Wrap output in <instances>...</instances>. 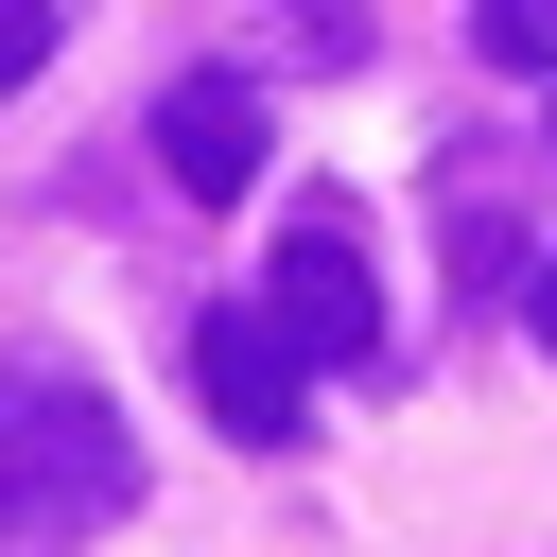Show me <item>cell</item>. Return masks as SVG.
<instances>
[{
	"label": "cell",
	"mask_w": 557,
	"mask_h": 557,
	"mask_svg": "<svg viewBox=\"0 0 557 557\" xmlns=\"http://www.w3.org/2000/svg\"><path fill=\"white\" fill-rule=\"evenodd\" d=\"M540 157H557V139H540Z\"/></svg>",
	"instance_id": "cell-9"
},
{
	"label": "cell",
	"mask_w": 557,
	"mask_h": 557,
	"mask_svg": "<svg viewBox=\"0 0 557 557\" xmlns=\"http://www.w3.org/2000/svg\"><path fill=\"white\" fill-rule=\"evenodd\" d=\"M52 35H70V0H0V104L52 70Z\"/></svg>",
	"instance_id": "cell-7"
},
{
	"label": "cell",
	"mask_w": 557,
	"mask_h": 557,
	"mask_svg": "<svg viewBox=\"0 0 557 557\" xmlns=\"http://www.w3.org/2000/svg\"><path fill=\"white\" fill-rule=\"evenodd\" d=\"M470 52L487 70H557V0H470Z\"/></svg>",
	"instance_id": "cell-6"
},
{
	"label": "cell",
	"mask_w": 557,
	"mask_h": 557,
	"mask_svg": "<svg viewBox=\"0 0 557 557\" xmlns=\"http://www.w3.org/2000/svg\"><path fill=\"white\" fill-rule=\"evenodd\" d=\"M505 296H522V331H540V366H557V244H540V261H522Z\"/></svg>",
	"instance_id": "cell-8"
},
{
	"label": "cell",
	"mask_w": 557,
	"mask_h": 557,
	"mask_svg": "<svg viewBox=\"0 0 557 557\" xmlns=\"http://www.w3.org/2000/svg\"><path fill=\"white\" fill-rule=\"evenodd\" d=\"M244 52H278V70H366V0H261Z\"/></svg>",
	"instance_id": "cell-5"
},
{
	"label": "cell",
	"mask_w": 557,
	"mask_h": 557,
	"mask_svg": "<svg viewBox=\"0 0 557 557\" xmlns=\"http://www.w3.org/2000/svg\"><path fill=\"white\" fill-rule=\"evenodd\" d=\"M191 400H209L244 453H296V435H313V366H296L244 296H226V313H191Z\"/></svg>",
	"instance_id": "cell-3"
},
{
	"label": "cell",
	"mask_w": 557,
	"mask_h": 557,
	"mask_svg": "<svg viewBox=\"0 0 557 557\" xmlns=\"http://www.w3.org/2000/svg\"><path fill=\"white\" fill-rule=\"evenodd\" d=\"M157 174H174L191 209L261 191V87H244V70H174V87H157Z\"/></svg>",
	"instance_id": "cell-4"
},
{
	"label": "cell",
	"mask_w": 557,
	"mask_h": 557,
	"mask_svg": "<svg viewBox=\"0 0 557 557\" xmlns=\"http://www.w3.org/2000/svg\"><path fill=\"white\" fill-rule=\"evenodd\" d=\"M244 313H261L296 366H366V348H383V261H366V226L313 191V209L278 226V261H261V296H244Z\"/></svg>",
	"instance_id": "cell-2"
},
{
	"label": "cell",
	"mask_w": 557,
	"mask_h": 557,
	"mask_svg": "<svg viewBox=\"0 0 557 557\" xmlns=\"http://www.w3.org/2000/svg\"><path fill=\"white\" fill-rule=\"evenodd\" d=\"M139 505V435L87 366L52 348H0V557H70Z\"/></svg>",
	"instance_id": "cell-1"
}]
</instances>
